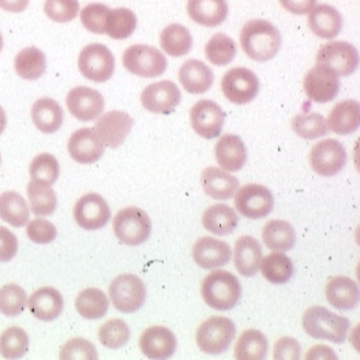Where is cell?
Listing matches in <instances>:
<instances>
[{"mask_svg": "<svg viewBox=\"0 0 360 360\" xmlns=\"http://www.w3.org/2000/svg\"><path fill=\"white\" fill-rule=\"evenodd\" d=\"M216 160L226 172L240 171L248 161V149L240 136L226 134L219 139L214 148Z\"/></svg>", "mask_w": 360, "mask_h": 360, "instance_id": "7402d4cb", "label": "cell"}, {"mask_svg": "<svg viewBox=\"0 0 360 360\" xmlns=\"http://www.w3.org/2000/svg\"><path fill=\"white\" fill-rule=\"evenodd\" d=\"M235 41L224 33H216L205 45V56L214 66H226L236 56Z\"/></svg>", "mask_w": 360, "mask_h": 360, "instance_id": "b9f144b4", "label": "cell"}, {"mask_svg": "<svg viewBox=\"0 0 360 360\" xmlns=\"http://www.w3.org/2000/svg\"><path fill=\"white\" fill-rule=\"evenodd\" d=\"M232 258V250L223 240L205 236L195 242L193 259L202 269H216L226 265Z\"/></svg>", "mask_w": 360, "mask_h": 360, "instance_id": "44dd1931", "label": "cell"}, {"mask_svg": "<svg viewBox=\"0 0 360 360\" xmlns=\"http://www.w3.org/2000/svg\"><path fill=\"white\" fill-rule=\"evenodd\" d=\"M259 269L271 284H285L293 276V264L284 252L274 251L262 258Z\"/></svg>", "mask_w": 360, "mask_h": 360, "instance_id": "f35d334b", "label": "cell"}, {"mask_svg": "<svg viewBox=\"0 0 360 360\" xmlns=\"http://www.w3.org/2000/svg\"><path fill=\"white\" fill-rule=\"evenodd\" d=\"M14 68L17 74L26 81H36L44 75L46 59L44 52L37 46H27L15 56Z\"/></svg>", "mask_w": 360, "mask_h": 360, "instance_id": "d590c367", "label": "cell"}, {"mask_svg": "<svg viewBox=\"0 0 360 360\" xmlns=\"http://www.w3.org/2000/svg\"><path fill=\"white\" fill-rule=\"evenodd\" d=\"M98 340L108 349H119L130 340V328L123 319H110L100 328Z\"/></svg>", "mask_w": 360, "mask_h": 360, "instance_id": "bcb514c9", "label": "cell"}, {"mask_svg": "<svg viewBox=\"0 0 360 360\" xmlns=\"http://www.w3.org/2000/svg\"><path fill=\"white\" fill-rule=\"evenodd\" d=\"M74 219L82 229L97 231L108 224L111 219V207L104 197L90 193L81 197L75 203Z\"/></svg>", "mask_w": 360, "mask_h": 360, "instance_id": "4fadbf2b", "label": "cell"}, {"mask_svg": "<svg viewBox=\"0 0 360 360\" xmlns=\"http://www.w3.org/2000/svg\"><path fill=\"white\" fill-rule=\"evenodd\" d=\"M221 90L228 101L236 105H245L258 96L259 79L248 68H231L221 79Z\"/></svg>", "mask_w": 360, "mask_h": 360, "instance_id": "30bf717a", "label": "cell"}, {"mask_svg": "<svg viewBox=\"0 0 360 360\" xmlns=\"http://www.w3.org/2000/svg\"><path fill=\"white\" fill-rule=\"evenodd\" d=\"M60 174V165L55 156L41 153L33 158L29 167V175L33 181L52 186Z\"/></svg>", "mask_w": 360, "mask_h": 360, "instance_id": "f6af8a7d", "label": "cell"}, {"mask_svg": "<svg viewBox=\"0 0 360 360\" xmlns=\"http://www.w3.org/2000/svg\"><path fill=\"white\" fill-rule=\"evenodd\" d=\"M302 326L311 338L342 344L348 335L351 322L348 318L335 314L322 306H313L302 316Z\"/></svg>", "mask_w": 360, "mask_h": 360, "instance_id": "3957f363", "label": "cell"}, {"mask_svg": "<svg viewBox=\"0 0 360 360\" xmlns=\"http://www.w3.org/2000/svg\"><path fill=\"white\" fill-rule=\"evenodd\" d=\"M134 126V119L123 111H110L97 117L94 131L104 146L116 149L130 134Z\"/></svg>", "mask_w": 360, "mask_h": 360, "instance_id": "9a60e30c", "label": "cell"}, {"mask_svg": "<svg viewBox=\"0 0 360 360\" xmlns=\"http://www.w3.org/2000/svg\"><path fill=\"white\" fill-rule=\"evenodd\" d=\"M27 238L37 245H48L52 243L58 236V229L51 221L44 219L32 220L26 228Z\"/></svg>", "mask_w": 360, "mask_h": 360, "instance_id": "816d5d0a", "label": "cell"}, {"mask_svg": "<svg viewBox=\"0 0 360 360\" xmlns=\"http://www.w3.org/2000/svg\"><path fill=\"white\" fill-rule=\"evenodd\" d=\"M1 48H3V36L0 33V52H1Z\"/></svg>", "mask_w": 360, "mask_h": 360, "instance_id": "91938a15", "label": "cell"}, {"mask_svg": "<svg viewBox=\"0 0 360 360\" xmlns=\"http://www.w3.org/2000/svg\"><path fill=\"white\" fill-rule=\"evenodd\" d=\"M75 309L85 319H100L108 313L110 300L98 288H86L75 299Z\"/></svg>", "mask_w": 360, "mask_h": 360, "instance_id": "74e56055", "label": "cell"}, {"mask_svg": "<svg viewBox=\"0 0 360 360\" xmlns=\"http://www.w3.org/2000/svg\"><path fill=\"white\" fill-rule=\"evenodd\" d=\"M315 60L316 65L330 68L338 77H348L358 70L359 53L347 41H330L319 48Z\"/></svg>", "mask_w": 360, "mask_h": 360, "instance_id": "9c48e42d", "label": "cell"}, {"mask_svg": "<svg viewBox=\"0 0 360 360\" xmlns=\"http://www.w3.org/2000/svg\"><path fill=\"white\" fill-rule=\"evenodd\" d=\"M181 101V91L172 81H160L146 86L141 94V103L149 112L168 115L174 112Z\"/></svg>", "mask_w": 360, "mask_h": 360, "instance_id": "e0dca14e", "label": "cell"}, {"mask_svg": "<svg viewBox=\"0 0 360 360\" xmlns=\"http://www.w3.org/2000/svg\"><path fill=\"white\" fill-rule=\"evenodd\" d=\"M29 349V336L22 328L13 326L0 336V355L6 359H21Z\"/></svg>", "mask_w": 360, "mask_h": 360, "instance_id": "7bdbcfd3", "label": "cell"}, {"mask_svg": "<svg viewBox=\"0 0 360 360\" xmlns=\"http://www.w3.org/2000/svg\"><path fill=\"white\" fill-rule=\"evenodd\" d=\"M18 251V239L7 228L0 226V262H10Z\"/></svg>", "mask_w": 360, "mask_h": 360, "instance_id": "db71d44e", "label": "cell"}, {"mask_svg": "<svg viewBox=\"0 0 360 360\" xmlns=\"http://www.w3.org/2000/svg\"><path fill=\"white\" fill-rule=\"evenodd\" d=\"M274 206L273 194L262 184L250 183L235 194V209L246 219L261 220L268 217Z\"/></svg>", "mask_w": 360, "mask_h": 360, "instance_id": "8fae6325", "label": "cell"}, {"mask_svg": "<svg viewBox=\"0 0 360 360\" xmlns=\"http://www.w3.org/2000/svg\"><path fill=\"white\" fill-rule=\"evenodd\" d=\"M293 133L303 139H316L328 134L326 119L321 113H302L291 120Z\"/></svg>", "mask_w": 360, "mask_h": 360, "instance_id": "ee69618b", "label": "cell"}, {"mask_svg": "<svg viewBox=\"0 0 360 360\" xmlns=\"http://www.w3.org/2000/svg\"><path fill=\"white\" fill-rule=\"evenodd\" d=\"M78 68L86 79L103 84L111 79L115 72V56L104 44L86 45L79 53Z\"/></svg>", "mask_w": 360, "mask_h": 360, "instance_id": "ba28073f", "label": "cell"}, {"mask_svg": "<svg viewBox=\"0 0 360 360\" xmlns=\"http://www.w3.org/2000/svg\"><path fill=\"white\" fill-rule=\"evenodd\" d=\"M326 124L328 129H330L335 134L348 135L355 133L360 126L359 103L351 98L340 101L329 112Z\"/></svg>", "mask_w": 360, "mask_h": 360, "instance_id": "f1b7e54d", "label": "cell"}, {"mask_svg": "<svg viewBox=\"0 0 360 360\" xmlns=\"http://www.w3.org/2000/svg\"><path fill=\"white\" fill-rule=\"evenodd\" d=\"M59 358L62 360H96L98 358L96 347L85 338L68 340L62 347Z\"/></svg>", "mask_w": 360, "mask_h": 360, "instance_id": "f907efd6", "label": "cell"}, {"mask_svg": "<svg viewBox=\"0 0 360 360\" xmlns=\"http://www.w3.org/2000/svg\"><path fill=\"white\" fill-rule=\"evenodd\" d=\"M238 224L239 217L235 209L224 203L209 206L203 213V228L217 236H225L232 233Z\"/></svg>", "mask_w": 360, "mask_h": 360, "instance_id": "1f68e13d", "label": "cell"}, {"mask_svg": "<svg viewBox=\"0 0 360 360\" xmlns=\"http://www.w3.org/2000/svg\"><path fill=\"white\" fill-rule=\"evenodd\" d=\"M309 27L316 37L330 40L340 34L342 29V17L329 4L314 6L309 13Z\"/></svg>", "mask_w": 360, "mask_h": 360, "instance_id": "4316f807", "label": "cell"}, {"mask_svg": "<svg viewBox=\"0 0 360 360\" xmlns=\"http://www.w3.org/2000/svg\"><path fill=\"white\" fill-rule=\"evenodd\" d=\"M110 297L117 311L133 314L146 302V287L138 276L124 273L111 283Z\"/></svg>", "mask_w": 360, "mask_h": 360, "instance_id": "8992f818", "label": "cell"}, {"mask_svg": "<svg viewBox=\"0 0 360 360\" xmlns=\"http://www.w3.org/2000/svg\"><path fill=\"white\" fill-rule=\"evenodd\" d=\"M66 104L70 113L81 122L96 120L105 108L103 94L88 86H78L70 90Z\"/></svg>", "mask_w": 360, "mask_h": 360, "instance_id": "ac0fdd59", "label": "cell"}, {"mask_svg": "<svg viewBox=\"0 0 360 360\" xmlns=\"http://www.w3.org/2000/svg\"><path fill=\"white\" fill-rule=\"evenodd\" d=\"M325 295L328 302L338 310L348 311L358 306L359 303V287L358 284L344 276H338L329 280L326 284Z\"/></svg>", "mask_w": 360, "mask_h": 360, "instance_id": "83f0119b", "label": "cell"}, {"mask_svg": "<svg viewBox=\"0 0 360 360\" xmlns=\"http://www.w3.org/2000/svg\"><path fill=\"white\" fill-rule=\"evenodd\" d=\"M45 15L58 23L71 22L79 13L78 0H45Z\"/></svg>", "mask_w": 360, "mask_h": 360, "instance_id": "c3c4849f", "label": "cell"}, {"mask_svg": "<svg viewBox=\"0 0 360 360\" xmlns=\"http://www.w3.org/2000/svg\"><path fill=\"white\" fill-rule=\"evenodd\" d=\"M269 342L265 335L257 329L242 333L235 344L233 356L238 360H262L268 355Z\"/></svg>", "mask_w": 360, "mask_h": 360, "instance_id": "e575fe53", "label": "cell"}, {"mask_svg": "<svg viewBox=\"0 0 360 360\" xmlns=\"http://www.w3.org/2000/svg\"><path fill=\"white\" fill-rule=\"evenodd\" d=\"M303 88L311 101L326 104L338 97L340 79L330 68L316 65L304 75Z\"/></svg>", "mask_w": 360, "mask_h": 360, "instance_id": "2e32d148", "label": "cell"}, {"mask_svg": "<svg viewBox=\"0 0 360 360\" xmlns=\"http://www.w3.org/2000/svg\"><path fill=\"white\" fill-rule=\"evenodd\" d=\"M6 126H7V116L0 105V135L6 130Z\"/></svg>", "mask_w": 360, "mask_h": 360, "instance_id": "680465c9", "label": "cell"}, {"mask_svg": "<svg viewBox=\"0 0 360 360\" xmlns=\"http://www.w3.org/2000/svg\"><path fill=\"white\" fill-rule=\"evenodd\" d=\"M32 120L44 134L56 133L65 120V112L58 101L44 97L39 98L32 107Z\"/></svg>", "mask_w": 360, "mask_h": 360, "instance_id": "4dcf8cb0", "label": "cell"}, {"mask_svg": "<svg viewBox=\"0 0 360 360\" xmlns=\"http://www.w3.org/2000/svg\"><path fill=\"white\" fill-rule=\"evenodd\" d=\"M236 326L232 319L214 315L207 318L197 330L195 341L198 348L207 355H220L232 344Z\"/></svg>", "mask_w": 360, "mask_h": 360, "instance_id": "277c9868", "label": "cell"}, {"mask_svg": "<svg viewBox=\"0 0 360 360\" xmlns=\"http://www.w3.org/2000/svg\"><path fill=\"white\" fill-rule=\"evenodd\" d=\"M111 8L101 3H90L81 11V22L94 34L105 33V23Z\"/></svg>", "mask_w": 360, "mask_h": 360, "instance_id": "681fc988", "label": "cell"}, {"mask_svg": "<svg viewBox=\"0 0 360 360\" xmlns=\"http://www.w3.org/2000/svg\"><path fill=\"white\" fill-rule=\"evenodd\" d=\"M160 45L169 56L180 58L191 51L193 36L186 26L180 23H171L161 32Z\"/></svg>", "mask_w": 360, "mask_h": 360, "instance_id": "d6a6232c", "label": "cell"}, {"mask_svg": "<svg viewBox=\"0 0 360 360\" xmlns=\"http://www.w3.org/2000/svg\"><path fill=\"white\" fill-rule=\"evenodd\" d=\"M240 45L250 59L268 62L281 48V33L269 21L251 20L242 27Z\"/></svg>", "mask_w": 360, "mask_h": 360, "instance_id": "6da1fadb", "label": "cell"}, {"mask_svg": "<svg viewBox=\"0 0 360 360\" xmlns=\"http://www.w3.org/2000/svg\"><path fill=\"white\" fill-rule=\"evenodd\" d=\"M68 153L78 164H93L104 155V143L96 134L94 129H79L70 136Z\"/></svg>", "mask_w": 360, "mask_h": 360, "instance_id": "ffe728a7", "label": "cell"}, {"mask_svg": "<svg viewBox=\"0 0 360 360\" xmlns=\"http://www.w3.org/2000/svg\"><path fill=\"white\" fill-rule=\"evenodd\" d=\"M27 198L30 209L36 216H49L58 207V197L51 186L30 181L27 184Z\"/></svg>", "mask_w": 360, "mask_h": 360, "instance_id": "ab89813d", "label": "cell"}, {"mask_svg": "<svg viewBox=\"0 0 360 360\" xmlns=\"http://www.w3.org/2000/svg\"><path fill=\"white\" fill-rule=\"evenodd\" d=\"M27 307L34 318L49 322L62 314L65 300L58 290L52 287H44L30 296Z\"/></svg>", "mask_w": 360, "mask_h": 360, "instance_id": "d4e9b609", "label": "cell"}, {"mask_svg": "<svg viewBox=\"0 0 360 360\" xmlns=\"http://www.w3.org/2000/svg\"><path fill=\"white\" fill-rule=\"evenodd\" d=\"M203 191L213 200L225 201L235 195L239 188V180L229 175L223 168L207 167L201 175Z\"/></svg>", "mask_w": 360, "mask_h": 360, "instance_id": "603a6c76", "label": "cell"}, {"mask_svg": "<svg viewBox=\"0 0 360 360\" xmlns=\"http://www.w3.org/2000/svg\"><path fill=\"white\" fill-rule=\"evenodd\" d=\"M193 130L205 139H213L221 134L225 123L223 108L212 100H200L190 111Z\"/></svg>", "mask_w": 360, "mask_h": 360, "instance_id": "5bb4252c", "label": "cell"}, {"mask_svg": "<svg viewBox=\"0 0 360 360\" xmlns=\"http://www.w3.org/2000/svg\"><path fill=\"white\" fill-rule=\"evenodd\" d=\"M187 13L194 22L216 27L228 17V3L226 0H188Z\"/></svg>", "mask_w": 360, "mask_h": 360, "instance_id": "f546056e", "label": "cell"}, {"mask_svg": "<svg viewBox=\"0 0 360 360\" xmlns=\"http://www.w3.org/2000/svg\"><path fill=\"white\" fill-rule=\"evenodd\" d=\"M347 158V150L338 139H323L316 142L309 156L313 171L323 178L338 175L345 167Z\"/></svg>", "mask_w": 360, "mask_h": 360, "instance_id": "7c38bea8", "label": "cell"}, {"mask_svg": "<svg viewBox=\"0 0 360 360\" xmlns=\"http://www.w3.org/2000/svg\"><path fill=\"white\" fill-rule=\"evenodd\" d=\"M201 295L205 303L217 310H232L242 296L239 278L226 270H214L203 278Z\"/></svg>", "mask_w": 360, "mask_h": 360, "instance_id": "7a4b0ae2", "label": "cell"}, {"mask_svg": "<svg viewBox=\"0 0 360 360\" xmlns=\"http://www.w3.org/2000/svg\"><path fill=\"white\" fill-rule=\"evenodd\" d=\"M181 88L191 94H203L213 86L214 74L212 68L201 60H187L179 68Z\"/></svg>", "mask_w": 360, "mask_h": 360, "instance_id": "484cf974", "label": "cell"}, {"mask_svg": "<svg viewBox=\"0 0 360 360\" xmlns=\"http://www.w3.org/2000/svg\"><path fill=\"white\" fill-rule=\"evenodd\" d=\"M123 66L142 78H156L165 72L167 58L158 48L146 44L129 46L123 53Z\"/></svg>", "mask_w": 360, "mask_h": 360, "instance_id": "52a82bcc", "label": "cell"}, {"mask_svg": "<svg viewBox=\"0 0 360 360\" xmlns=\"http://www.w3.org/2000/svg\"><path fill=\"white\" fill-rule=\"evenodd\" d=\"M30 0H0V8L8 13H23L27 6H29Z\"/></svg>", "mask_w": 360, "mask_h": 360, "instance_id": "6f0895ef", "label": "cell"}, {"mask_svg": "<svg viewBox=\"0 0 360 360\" xmlns=\"http://www.w3.org/2000/svg\"><path fill=\"white\" fill-rule=\"evenodd\" d=\"M0 165H1V156H0Z\"/></svg>", "mask_w": 360, "mask_h": 360, "instance_id": "94428289", "label": "cell"}, {"mask_svg": "<svg viewBox=\"0 0 360 360\" xmlns=\"http://www.w3.org/2000/svg\"><path fill=\"white\" fill-rule=\"evenodd\" d=\"M306 359H338V355L326 345H315L307 352Z\"/></svg>", "mask_w": 360, "mask_h": 360, "instance_id": "9f6ffc18", "label": "cell"}, {"mask_svg": "<svg viewBox=\"0 0 360 360\" xmlns=\"http://www.w3.org/2000/svg\"><path fill=\"white\" fill-rule=\"evenodd\" d=\"M264 258L261 243L252 236H240L235 243L233 262L236 270L245 276L252 277L258 273Z\"/></svg>", "mask_w": 360, "mask_h": 360, "instance_id": "cb8c5ba5", "label": "cell"}, {"mask_svg": "<svg viewBox=\"0 0 360 360\" xmlns=\"http://www.w3.org/2000/svg\"><path fill=\"white\" fill-rule=\"evenodd\" d=\"M136 15L130 8L119 7L111 10L105 23V34L113 40H124L130 37L136 29Z\"/></svg>", "mask_w": 360, "mask_h": 360, "instance_id": "60d3db41", "label": "cell"}, {"mask_svg": "<svg viewBox=\"0 0 360 360\" xmlns=\"http://www.w3.org/2000/svg\"><path fill=\"white\" fill-rule=\"evenodd\" d=\"M302 355V347L297 340L281 338L274 345L273 358L276 360H297Z\"/></svg>", "mask_w": 360, "mask_h": 360, "instance_id": "f5cc1de1", "label": "cell"}, {"mask_svg": "<svg viewBox=\"0 0 360 360\" xmlns=\"http://www.w3.org/2000/svg\"><path fill=\"white\" fill-rule=\"evenodd\" d=\"M262 239L271 251H290L296 245V232L285 220H270L262 229Z\"/></svg>", "mask_w": 360, "mask_h": 360, "instance_id": "836d02e7", "label": "cell"}, {"mask_svg": "<svg viewBox=\"0 0 360 360\" xmlns=\"http://www.w3.org/2000/svg\"><path fill=\"white\" fill-rule=\"evenodd\" d=\"M29 206L22 195L15 191H6L0 195V219L15 228L29 223Z\"/></svg>", "mask_w": 360, "mask_h": 360, "instance_id": "8d00e7d4", "label": "cell"}, {"mask_svg": "<svg viewBox=\"0 0 360 360\" xmlns=\"http://www.w3.org/2000/svg\"><path fill=\"white\" fill-rule=\"evenodd\" d=\"M27 306V296L22 287L7 284L0 288V313L6 316H18Z\"/></svg>", "mask_w": 360, "mask_h": 360, "instance_id": "7dc6e473", "label": "cell"}, {"mask_svg": "<svg viewBox=\"0 0 360 360\" xmlns=\"http://www.w3.org/2000/svg\"><path fill=\"white\" fill-rule=\"evenodd\" d=\"M176 347L175 335L165 326H150L139 338V349L149 359H168L174 356Z\"/></svg>", "mask_w": 360, "mask_h": 360, "instance_id": "d6986e66", "label": "cell"}, {"mask_svg": "<svg viewBox=\"0 0 360 360\" xmlns=\"http://www.w3.org/2000/svg\"><path fill=\"white\" fill-rule=\"evenodd\" d=\"M113 232L123 245L139 246L150 238L152 221L145 210L129 206L115 216Z\"/></svg>", "mask_w": 360, "mask_h": 360, "instance_id": "5b68a950", "label": "cell"}, {"mask_svg": "<svg viewBox=\"0 0 360 360\" xmlns=\"http://www.w3.org/2000/svg\"><path fill=\"white\" fill-rule=\"evenodd\" d=\"M280 4L295 15H304L309 14L315 4L316 0H278Z\"/></svg>", "mask_w": 360, "mask_h": 360, "instance_id": "11a10c76", "label": "cell"}]
</instances>
